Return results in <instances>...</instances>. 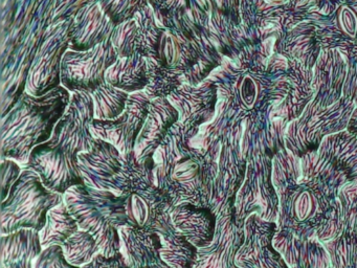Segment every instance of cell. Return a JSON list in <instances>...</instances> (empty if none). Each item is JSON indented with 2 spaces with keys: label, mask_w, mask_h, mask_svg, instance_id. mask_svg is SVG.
<instances>
[{
  "label": "cell",
  "mask_w": 357,
  "mask_h": 268,
  "mask_svg": "<svg viewBox=\"0 0 357 268\" xmlns=\"http://www.w3.org/2000/svg\"><path fill=\"white\" fill-rule=\"evenodd\" d=\"M79 168L85 186L128 196L141 188L154 186L153 156L143 161L126 158L114 144L98 138L91 150L78 155Z\"/></svg>",
  "instance_id": "1"
},
{
  "label": "cell",
  "mask_w": 357,
  "mask_h": 268,
  "mask_svg": "<svg viewBox=\"0 0 357 268\" xmlns=\"http://www.w3.org/2000/svg\"><path fill=\"white\" fill-rule=\"evenodd\" d=\"M63 197L79 228L95 237L101 253L110 258L121 253L119 228L128 224L127 196L82 184L73 186Z\"/></svg>",
  "instance_id": "2"
},
{
  "label": "cell",
  "mask_w": 357,
  "mask_h": 268,
  "mask_svg": "<svg viewBox=\"0 0 357 268\" xmlns=\"http://www.w3.org/2000/svg\"><path fill=\"white\" fill-rule=\"evenodd\" d=\"M63 201V195L49 190L36 172L22 170L7 198L1 202L0 234H12L22 228L39 232L47 224V213Z\"/></svg>",
  "instance_id": "3"
},
{
  "label": "cell",
  "mask_w": 357,
  "mask_h": 268,
  "mask_svg": "<svg viewBox=\"0 0 357 268\" xmlns=\"http://www.w3.org/2000/svg\"><path fill=\"white\" fill-rule=\"evenodd\" d=\"M154 184L168 193L174 205L183 202L210 204L208 170L193 155L174 157L158 153L154 157Z\"/></svg>",
  "instance_id": "4"
},
{
  "label": "cell",
  "mask_w": 357,
  "mask_h": 268,
  "mask_svg": "<svg viewBox=\"0 0 357 268\" xmlns=\"http://www.w3.org/2000/svg\"><path fill=\"white\" fill-rule=\"evenodd\" d=\"M24 169L36 172L49 190L59 194L64 195L73 186L84 184L78 155L51 142L35 147Z\"/></svg>",
  "instance_id": "5"
},
{
  "label": "cell",
  "mask_w": 357,
  "mask_h": 268,
  "mask_svg": "<svg viewBox=\"0 0 357 268\" xmlns=\"http://www.w3.org/2000/svg\"><path fill=\"white\" fill-rule=\"evenodd\" d=\"M174 207L168 193L155 184L135 191L127 196L128 224L158 232L171 219Z\"/></svg>",
  "instance_id": "6"
},
{
  "label": "cell",
  "mask_w": 357,
  "mask_h": 268,
  "mask_svg": "<svg viewBox=\"0 0 357 268\" xmlns=\"http://www.w3.org/2000/svg\"><path fill=\"white\" fill-rule=\"evenodd\" d=\"M174 225L198 248L208 246L216 234V214L208 207L190 202L179 203L171 211Z\"/></svg>",
  "instance_id": "7"
},
{
  "label": "cell",
  "mask_w": 357,
  "mask_h": 268,
  "mask_svg": "<svg viewBox=\"0 0 357 268\" xmlns=\"http://www.w3.org/2000/svg\"><path fill=\"white\" fill-rule=\"evenodd\" d=\"M121 253L129 268H141L162 261V240L156 232L127 225L119 228Z\"/></svg>",
  "instance_id": "8"
},
{
  "label": "cell",
  "mask_w": 357,
  "mask_h": 268,
  "mask_svg": "<svg viewBox=\"0 0 357 268\" xmlns=\"http://www.w3.org/2000/svg\"><path fill=\"white\" fill-rule=\"evenodd\" d=\"M39 232L22 228L9 234H1L0 268H34V262L43 253Z\"/></svg>",
  "instance_id": "9"
},
{
  "label": "cell",
  "mask_w": 357,
  "mask_h": 268,
  "mask_svg": "<svg viewBox=\"0 0 357 268\" xmlns=\"http://www.w3.org/2000/svg\"><path fill=\"white\" fill-rule=\"evenodd\" d=\"M162 261L172 268H194L198 260V247L174 225L171 219L160 228Z\"/></svg>",
  "instance_id": "10"
},
{
  "label": "cell",
  "mask_w": 357,
  "mask_h": 268,
  "mask_svg": "<svg viewBox=\"0 0 357 268\" xmlns=\"http://www.w3.org/2000/svg\"><path fill=\"white\" fill-rule=\"evenodd\" d=\"M214 240L210 245L198 249V260L194 268H231V221L227 213L217 216Z\"/></svg>",
  "instance_id": "11"
},
{
  "label": "cell",
  "mask_w": 357,
  "mask_h": 268,
  "mask_svg": "<svg viewBox=\"0 0 357 268\" xmlns=\"http://www.w3.org/2000/svg\"><path fill=\"white\" fill-rule=\"evenodd\" d=\"M79 228L78 222L68 211L66 203L56 205L47 213V224L39 230L41 245L43 248L51 245H63L68 238L76 234Z\"/></svg>",
  "instance_id": "12"
},
{
  "label": "cell",
  "mask_w": 357,
  "mask_h": 268,
  "mask_svg": "<svg viewBox=\"0 0 357 268\" xmlns=\"http://www.w3.org/2000/svg\"><path fill=\"white\" fill-rule=\"evenodd\" d=\"M64 255L70 263L82 267L89 263L98 253H101L95 237L86 230H79L64 242Z\"/></svg>",
  "instance_id": "13"
},
{
  "label": "cell",
  "mask_w": 357,
  "mask_h": 268,
  "mask_svg": "<svg viewBox=\"0 0 357 268\" xmlns=\"http://www.w3.org/2000/svg\"><path fill=\"white\" fill-rule=\"evenodd\" d=\"M34 268H82L70 263L64 255L61 245H51L43 248L34 262Z\"/></svg>",
  "instance_id": "14"
},
{
  "label": "cell",
  "mask_w": 357,
  "mask_h": 268,
  "mask_svg": "<svg viewBox=\"0 0 357 268\" xmlns=\"http://www.w3.org/2000/svg\"><path fill=\"white\" fill-rule=\"evenodd\" d=\"M24 168L14 159H3L1 163V202L6 200L10 190L22 175Z\"/></svg>",
  "instance_id": "15"
},
{
  "label": "cell",
  "mask_w": 357,
  "mask_h": 268,
  "mask_svg": "<svg viewBox=\"0 0 357 268\" xmlns=\"http://www.w3.org/2000/svg\"><path fill=\"white\" fill-rule=\"evenodd\" d=\"M82 268H129V266L127 265L122 253L110 258L98 253L93 259L89 263L83 265Z\"/></svg>",
  "instance_id": "16"
},
{
  "label": "cell",
  "mask_w": 357,
  "mask_h": 268,
  "mask_svg": "<svg viewBox=\"0 0 357 268\" xmlns=\"http://www.w3.org/2000/svg\"><path fill=\"white\" fill-rule=\"evenodd\" d=\"M141 268H172L171 266H169L168 264L165 261L158 262V263L150 264V265L143 266Z\"/></svg>",
  "instance_id": "17"
}]
</instances>
